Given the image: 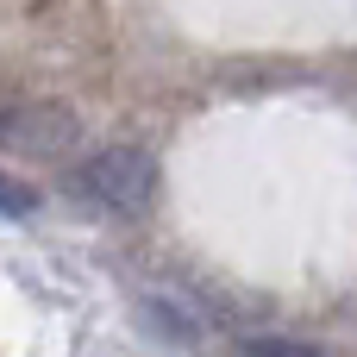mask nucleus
Instances as JSON below:
<instances>
[{"label":"nucleus","instance_id":"nucleus-3","mask_svg":"<svg viewBox=\"0 0 357 357\" xmlns=\"http://www.w3.org/2000/svg\"><path fill=\"white\" fill-rule=\"evenodd\" d=\"M232 357H326L314 339H282V333H264V339H245Z\"/></svg>","mask_w":357,"mask_h":357},{"label":"nucleus","instance_id":"nucleus-4","mask_svg":"<svg viewBox=\"0 0 357 357\" xmlns=\"http://www.w3.org/2000/svg\"><path fill=\"white\" fill-rule=\"evenodd\" d=\"M25 207H31V195H25V182H6V213H13V220H19V213H25Z\"/></svg>","mask_w":357,"mask_h":357},{"label":"nucleus","instance_id":"nucleus-1","mask_svg":"<svg viewBox=\"0 0 357 357\" xmlns=\"http://www.w3.org/2000/svg\"><path fill=\"white\" fill-rule=\"evenodd\" d=\"M69 188H75V201H88L113 220H132L157 201V157L138 151V144H107L88 163H75Z\"/></svg>","mask_w":357,"mask_h":357},{"label":"nucleus","instance_id":"nucleus-2","mask_svg":"<svg viewBox=\"0 0 357 357\" xmlns=\"http://www.w3.org/2000/svg\"><path fill=\"white\" fill-rule=\"evenodd\" d=\"M75 113L69 107H56V100H13L6 107V151L13 157H63L69 144H75Z\"/></svg>","mask_w":357,"mask_h":357}]
</instances>
